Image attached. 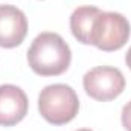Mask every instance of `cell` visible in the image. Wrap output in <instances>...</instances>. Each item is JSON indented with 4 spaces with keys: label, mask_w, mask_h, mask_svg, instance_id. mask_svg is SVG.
Masks as SVG:
<instances>
[{
    "label": "cell",
    "mask_w": 131,
    "mask_h": 131,
    "mask_svg": "<svg viewBox=\"0 0 131 131\" xmlns=\"http://www.w3.org/2000/svg\"><path fill=\"white\" fill-rule=\"evenodd\" d=\"M72 52L61 35L43 32L35 37L29 50L28 63L40 76H58L69 69Z\"/></svg>",
    "instance_id": "6da1fadb"
},
{
    "label": "cell",
    "mask_w": 131,
    "mask_h": 131,
    "mask_svg": "<svg viewBox=\"0 0 131 131\" xmlns=\"http://www.w3.org/2000/svg\"><path fill=\"white\" fill-rule=\"evenodd\" d=\"M38 110L49 124L64 125L78 114L79 99L70 85L52 84L41 90L38 96Z\"/></svg>",
    "instance_id": "7a4b0ae2"
},
{
    "label": "cell",
    "mask_w": 131,
    "mask_h": 131,
    "mask_svg": "<svg viewBox=\"0 0 131 131\" xmlns=\"http://www.w3.org/2000/svg\"><path fill=\"white\" fill-rule=\"evenodd\" d=\"M131 34L130 21L119 12H99L93 21L90 44L104 52L119 50L125 46Z\"/></svg>",
    "instance_id": "3957f363"
},
{
    "label": "cell",
    "mask_w": 131,
    "mask_h": 131,
    "mask_svg": "<svg viewBox=\"0 0 131 131\" xmlns=\"http://www.w3.org/2000/svg\"><path fill=\"white\" fill-rule=\"evenodd\" d=\"M84 90L96 101H111L117 98L125 89V78L116 67L99 66L89 70L82 78Z\"/></svg>",
    "instance_id": "277c9868"
},
{
    "label": "cell",
    "mask_w": 131,
    "mask_h": 131,
    "mask_svg": "<svg viewBox=\"0 0 131 131\" xmlns=\"http://www.w3.org/2000/svg\"><path fill=\"white\" fill-rule=\"evenodd\" d=\"M28 34V18L12 5H0V47L12 49L23 43Z\"/></svg>",
    "instance_id": "5b68a950"
},
{
    "label": "cell",
    "mask_w": 131,
    "mask_h": 131,
    "mask_svg": "<svg viewBox=\"0 0 131 131\" xmlns=\"http://www.w3.org/2000/svg\"><path fill=\"white\" fill-rule=\"evenodd\" d=\"M28 96L20 87L14 84L0 85V125L12 127L18 124L28 114Z\"/></svg>",
    "instance_id": "8992f818"
},
{
    "label": "cell",
    "mask_w": 131,
    "mask_h": 131,
    "mask_svg": "<svg viewBox=\"0 0 131 131\" xmlns=\"http://www.w3.org/2000/svg\"><path fill=\"white\" fill-rule=\"evenodd\" d=\"M101 9L96 6H79L70 15V29L73 37L82 43L90 44V37L93 29V21L99 15Z\"/></svg>",
    "instance_id": "52a82bcc"
},
{
    "label": "cell",
    "mask_w": 131,
    "mask_h": 131,
    "mask_svg": "<svg viewBox=\"0 0 131 131\" xmlns=\"http://www.w3.org/2000/svg\"><path fill=\"white\" fill-rule=\"evenodd\" d=\"M122 125L127 131H131V101L127 102L122 108Z\"/></svg>",
    "instance_id": "ba28073f"
},
{
    "label": "cell",
    "mask_w": 131,
    "mask_h": 131,
    "mask_svg": "<svg viewBox=\"0 0 131 131\" xmlns=\"http://www.w3.org/2000/svg\"><path fill=\"white\" fill-rule=\"evenodd\" d=\"M125 63H127V66L130 67V70H131V47L128 49V52L125 55Z\"/></svg>",
    "instance_id": "9c48e42d"
},
{
    "label": "cell",
    "mask_w": 131,
    "mask_h": 131,
    "mask_svg": "<svg viewBox=\"0 0 131 131\" xmlns=\"http://www.w3.org/2000/svg\"><path fill=\"white\" fill-rule=\"evenodd\" d=\"M76 131H93V130H89V128H82V130H76Z\"/></svg>",
    "instance_id": "30bf717a"
}]
</instances>
